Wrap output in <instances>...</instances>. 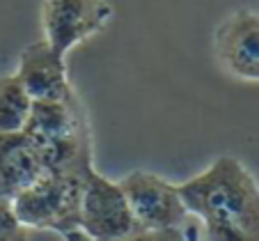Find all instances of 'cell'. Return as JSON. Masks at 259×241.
Returning <instances> with one entry per match:
<instances>
[{"mask_svg": "<svg viewBox=\"0 0 259 241\" xmlns=\"http://www.w3.org/2000/svg\"><path fill=\"white\" fill-rule=\"evenodd\" d=\"M177 188L206 241H259V182L236 156L213 158Z\"/></svg>", "mask_w": 259, "mask_h": 241, "instance_id": "obj_1", "label": "cell"}, {"mask_svg": "<svg viewBox=\"0 0 259 241\" xmlns=\"http://www.w3.org/2000/svg\"><path fill=\"white\" fill-rule=\"evenodd\" d=\"M23 133L39 156L44 172L85 177L94 168L92 129L76 90L62 101L32 103Z\"/></svg>", "mask_w": 259, "mask_h": 241, "instance_id": "obj_2", "label": "cell"}, {"mask_svg": "<svg viewBox=\"0 0 259 241\" xmlns=\"http://www.w3.org/2000/svg\"><path fill=\"white\" fill-rule=\"evenodd\" d=\"M83 179L78 175L44 172L34 184L10 197L21 225L28 230H53L60 234L78 230Z\"/></svg>", "mask_w": 259, "mask_h": 241, "instance_id": "obj_3", "label": "cell"}, {"mask_svg": "<svg viewBox=\"0 0 259 241\" xmlns=\"http://www.w3.org/2000/svg\"><path fill=\"white\" fill-rule=\"evenodd\" d=\"M117 184L126 195L140 232L184 230L191 221L177 184L167 182L156 172L133 170Z\"/></svg>", "mask_w": 259, "mask_h": 241, "instance_id": "obj_4", "label": "cell"}, {"mask_svg": "<svg viewBox=\"0 0 259 241\" xmlns=\"http://www.w3.org/2000/svg\"><path fill=\"white\" fill-rule=\"evenodd\" d=\"M78 230L90 241H115L140 232L119 184L94 168L83 179Z\"/></svg>", "mask_w": 259, "mask_h": 241, "instance_id": "obj_5", "label": "cell"}, {"mask_svg": "<svg viewBox=\"0 0 259 241\" xmlns=\"http://www.w3.org/2000/svg\"><path fill=\"white\" fill-rule=\"evenodd\" d=\"M113 16L106 0H44L39 19L44 42L60 58H67L71 49L103 32Z\"/></svg>", "mask_w": 259, "mask_h": 241, "instance_id": "obj_6", "label": "cell"}, {"mask_svg": "<svg viewBox=\"0 0 259 241\" xmlns=\"http://www.w3.org/2000/svg\"><path fill=\"white\" fill-rule=\"evenodd\" d=\"M213 51L220 69L243 83H259V12L241 7L215 25Z\"/></svg>", "mask_w": 259, "mask_h": 241, "instance_id": "obj_7", "label": "cell"}, {"mask_svg": "<svg viewBox=\"0 0 259 241\" xmlns=\"http://www.w3.org/2000/svg\"><path fill=\"white\" fill-rule=\"evenodd\" d=\"M14 76L32 103L62 101L73 92L64 58H60L44 39L32 42L21 51Z\"/></svg>", "mask_w": 259, "mask_h": 241, "instance_id": "obj_8", "label": "cell"}, {"mask_svg": "<svg viewBox=\"0 0 259 241\" xmlns=\"http://www.w3.org/2000/svg\"><path fill=\"white\" fill-rule=\"evenodd\" d=\"M41 175L44 166L23 131L0 136V195H16Z\"/></svg>", "mask_w": 259, "mask_h": 241, "instance_id": "obj_9", "label": "cell"}, {"mask_svg": "<svg viewBox=\"0 0 259 241\" xmlns=\"http://www.w3.org/2000/svg\"><path fill=\"white\" fill-rule=\"evenodd\" d=\"M30 110H32V101L16 81V76H0V136L23 131Z\"/></svg>", "mask_w": 259, "mask_h": 241, "instance_id": "obj_10", "label": "cell"}, {"mask_svg": "<svg viewBox=\"0 0 259 241\" xmlns=\"http://www.w3.org/2000/svg\"><path fill=\"white\" fill-rule=\"evenodd\" d=\"M0 241H30L28 227L16 218L10 197H0Z\"/></svg>", "mask_w": 259, "mask_h": 241, "instance_id": "obj_11", "label": "cell"}, {"mask_svg": "<svg viewBox=\"0 0 259 241\" xmlns=\"http://www.w3.org/2000/svg\"><path fill=\"white\" fill-rule=\"evenodd\" d=\"M115 241H186L184 230H163V232H136L131 236Z\"/></svg>", "mask_w": 259, "mask_h": 241, "instance_id": "obj_12", "label": "cell"}, {"mask_svg": "<svg viewBox=\"0 0 259 241\" xmlns=\"http://www.w3.org/2000/svg\"><path fill=\"white\" fill-rule=\"evenodd\" d=\"M184 234H186V241H202V232L200 225L195 221H188L186 227H184Z\"/></svg>", "mask_w": 259, "mask_h": 241, "instance_id": "obj_13", "label": "cell"}, {"mask_svg": "<svg viewBox=\"0 0 259 241\" xmlns=\"http://www.w3.org/2000/svg\"><path fill=\"white\" fill-rule=\"evenodd\" d=\"M62 239H64V241H90L88 236H85L80 230H76V232H69V234H64V236H62Z\"/></svg>", "mask_w": 259, "mask_h": 241, "instance_id": "obj_14", "label": "cell"}, {"mask_svg": "<svg viewBox=\"0 0 259 241\" xmlns=\"http://www.w3.org/2000/svg\"><path fill=\"white\" fill-rule=\"evenodd\" d=\"M0 197H3V195H0Z\"/></svg>", "mask_w": 259, "mask_h": 241, "instance_id": "obj_15", "label": "cell"}]
</instances>
